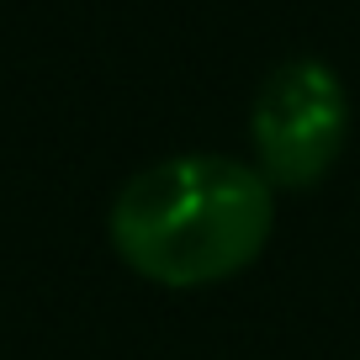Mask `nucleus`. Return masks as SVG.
<instances>
[{
  "instance_id": "1",
  "label": "nucleus",
  "mask_w": 360,
  "mask_h": 360,
  "mask_svg": "<svg viewBox=\"0 0 360 360\" xmlns=\"http://www.w3.org/2000/svg\"><path fill=\"white\" fill-rule=\"evenodd\" d=\"M112 249L133 276L165 292L233 281L276 233V191L228 154H175L138 169L106 212Z\"/></svg>"
},
{
  "instance_id": "2",
  "label": "nucleus",
  "mask_w": 360,
  "mask_h": 360,
  "mask_svg": "<svg viewBox=\"0 0 360 360\" xmlns=\"http://www.w3.org/2000/svg\"><path fill=\"white\" fill-rule=\"evenodd\" d=\"M249 143L270 191L318 186L349 143V90L339 69L313 53L276 64L249 106Z\"/></svg>"
}]
</instances>
